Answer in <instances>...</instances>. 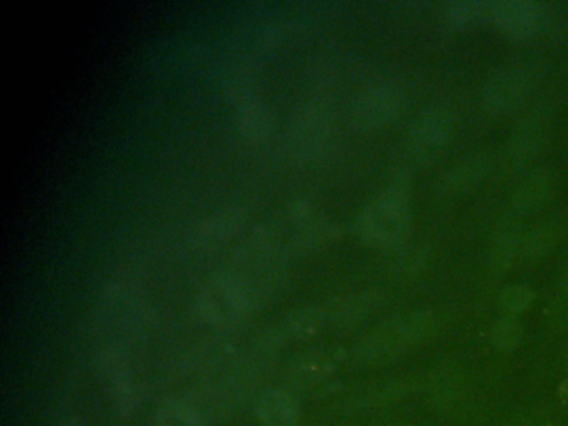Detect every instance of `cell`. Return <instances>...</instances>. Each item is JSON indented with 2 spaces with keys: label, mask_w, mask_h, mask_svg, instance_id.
<instances>
[{
  "label": "cell",
  "mask_w": 568,
  "mask_h": 426,
  "mask_svg": "<svg viewBox=\"0 0 568 426\" xmlns=\"http://www.w3.org/2000/svg\"><path fill=\"white\" fill-rule=\"evenodd\" d=\"M547 21L544 4L531 0H505L493 2L490 22L513 41L535 37Z\"/></svg>",
  "instance_id": "obj_7"
},
{
  "label": "cell",
  "mask_w": 568,
  "mask_h": 426,
  "mask_svg": "<svg viewBox=\"0 0 568 426\" xmlns=\"http://www.w3.org/2000/svg\"><path fill=\"white\" fill-rule=\"evenodd\" d=\"M522 325L515 316L503 315L502 318L497 320L492 328V344L493 347L502 351L515 350L522 341Z\"/></svg>",
  "instance_id": "obj_15"
},
{
  "label": "cell",
  "mask_w": 568,
  "mask_h": 426,
  "mask_svg": "<svg viewBox=\"0 0 568 426\" xmlns=\"http://www.w3.org/2000/svg\"><path fill=\"white\" fill-rule=\"evenodd\" d=\"M405 107V90L399 83L383 82L360 93L355 102L354 119L361 128L382 127L399 119Z\"/></svg>",
  "instance_id": "obj_6"
},
{
  "label": "cell",
  "mask_w": 568,
  "mask_h": 426,
  "mask_svg": "<svg viewBox=\"0 0 568 426\" xmlns=\"http://www.w3.org/2000/svg\"><path fill=\"white\" fill-rule=\"evenodd\" d=\"M548 119L550 112L547 107L542 105L516 125L509 147L510 158L516 170H531L547 138Z\"/></svg>",
  "instance_id": "obj_8"
},
{
  "label": "cell",
  "mask_w": 568,
  "mask_h": 426,
  "mask_svg": "<svg viewBox=\"0 0 568 426\" xmlns=\"http://www.w3.org/2000/svg\"><path fill=\"white\" fill-rule=\"evenodd\" d=\"M509 426H541L537 416L527 415L521 416V418L512 419Z\"/></svg>",
  "instance_id": "obj_18"
},
{
  "label": "cell",
  "mask_w": 568,
  "mask_h": 426,
  "mask_svg": "<svg viewBox=\"0 0 568 426\" xmlns=\"http://www.w3.org/2000/svg\"><path fill=\"white\" fill-rule=\"evenodd\" d=\"M412 225L409 192L402 186L390 187L374 199L358 217L364 240L379 247H397L405 240Z\"/></svg>",
  "instance_id": "obj_2"
},
{
  "label": "cell",
  "mask_w": 568,
  "mask_h": 426,
  "mask_svg": "<svg viewBox=\"0 0 568 426\" xmlns=\"http://www.w3.org/2000/svg\"><path fill=\"white\" fill-rule=\"evenodd\" d=\"M455 119L447 107H428L413 119L405 142L406 164L422 167L431 164L450 144Z\"/></svg>",
  "instance_id": "obj_3"
},
{
  "label": "cell",
  "mask_w": 568,
  "mask_h": 426,
  "mask_svg": "<svg viewBox=\"0 0 568 426\" xmlns=\"http://www.w3.org/2000/svg\"><path fill=\"white\" fill-rule=\"evenodd\" d=\"M154 426H202V416L190 403L172 400L157 412Z\"/></svg>",
  "instance_id": "obj_14"
},
{
  "label": "cell",
  "mask_w": 568,
  "mask_h": 426,
  "mask_svg": "<svg viewBox=\"0 0 568 426\" xmlns=\"http://www.w3.org/2000/svg\"><path fill=\"white\" fill-rule=\"evenodd\" d=\"M247 309V293L238 283L222 280L205 290L200 300V312L215 324H229Z\"/></svg>",
  "instance_id": "obj_10"
},
{
  "label": "cell",
  "mask_w": 568,
  "mask_h": 426,
  "mask_svg": "<svg viewBox=\"0 0 568 426\" xmlns=\"http://www.w3.org/2000/svg\"><path fill=\"white\" fill-rule=\"evenodd\" d=\"M535 293L527 285H510L499 296L500 309L509 316H516L531 309Z\"/></svg>",
  "instance_id": "obj_16"
},
{
  "label": "cell",
  "mask_w": 568,
  "mask_h": 426,
  "mask_svg": "<svg viewBox=\"0 0 568 426\" xmlns=\"http://www.w3.org/2000/svg\"><path fill=\"white\" fill-rule=\"evenodd\" d=\"M534 69L512 66L493 74L482 89V105L493 115H509L521 109L535 87Z\"/></svg>",
  "instance_id": "obj_4"
},
{
  "label": "cell",
  "mask_w": 568,
  "mask_h": 426,
  "mask_svg": "<svg viewBox=\"0 0 568 426\" xmlns=\"http://www.w3.org/2000/svg\"><path fill=\"white\" fill-rule=\"evenodd\" d=\"M63 426H83V423L80 419H69V422L64 423Z\"/></svg>",
  "instance_id": "obj_19"
},
{
  "label": "cell",
  "mask_w": 568,
  "mask_h": 426,
  "mask_svg": "<svg viewBox=\"0 0 568 426\" xmlns=\"http://www.w3.org/2000/svg\"><path fill=\"white\" fill-rule=\"evenodd\" d=\"M255 412L264 426H297L299 423V403L283 390L264 392L258 396Z\"/></svg>",
  "instance_id": "obj_11"
},
{
  "label": "cell",
  "mask_w": 568,
  "mask_h": 426,
  "mask_svg": "<svg viewBox=\"0 0 568 426\" xmlns=\"http://www.w3.org/2000/svg\"><path fill=\"white\" fill-rule=\"evenodd\" d=\"M561 228L557 221L542 222L528 232L524 240V257L531 260L545 257L560 242Z\"/></svg>",
  "instance_id": "obj_13"
},
{
  "label": "cell",
  "mask_w": 568,
  "mask_h": 426,
  "mask_svg": "<svg viewBox=\"0 0 568 426\" xmlns=\"http://www.w3.org/2000/svg\"><path fill=\"white\" fill-rule=\"evenodd\" d=\"M490 172H492L490 155H472L438 177L434 186L435 193L441 197H458L474 192L489 179Z\"/></svg>",
  "instance_id": "obj_9"
},
{
  "label": "cell",
  "mask_w": 568,
  "mask_h": 426,
  "mask_svg": "<svg viewBox=\"0 0 568 426\" xmlns=\"http://www.w3.org/2000/svg\"><path fill=\"white\" fill-rule=\"evenodd\" d=\"M555 189H557V177L554 170L548 167L532 170L513 192L500 224L524 231L525 222L544 212L545 206L552 202Z\"/></svg>",
  "instance_id": "obj_5"
},
{
  "label": "cell",
  "mask_w": 568,
  "mask_h": 426,
  "mask_svg": "<svg viewBox=\"0 0 568 426\" xmlns=\"http://www.w3.org/2000/svg\"><path fill=\"white\" fill-rule=\"evenodd\" d=\"M328 426H334V425H328Z\"/></svg>",
  "instance_id": "obj_20"
},
{
  "label": "cell",
  "mask_w": 568,
  "mask_h": 426,
  "mask_svg": "<svg viewBox=\"0 0 568 426\" xmlns=\"http://www.w3.org/2000/svg\"><path fill=\"white\" fill-rule=\"evenodd\" d=\"M460 395V382L452 371H442L435 383L431 385V400L437 408L447 410L455 405Z\"/></svg>",
  "instance_id": "obj_17"
},
{
  "label": "cell",
  "mask_w": 568,
  "mask_h": 426,
  "mask_svg": "<svg viewBox=\"0 0 568 426\" xmlns=\"http://www.w3.org/2000/svg\"><path fill=\"white\" fill-rule=\"evenodd\" d=\"M492 5L493 2H482V0L452 2L445 8L442 18H444L445 25L455 31H461V29L474 27V25L490 21Z\"/></svg>",
  "instance_id": "obj_12"
},
{
  "label": "cell",
  "mask_w": 568,
  "mask_h": 426,
  "mask_svg": "<svg viewBox=\"0 0 568 426\" xmlns=\"http://www.w3.org/2000/svg\"><path fill=\"white\" fill-rule=\"evenodd\" d=\"M448 322L450 313L442 309L415 310L390 320L389 324L361 345L358 360L370 367L392 363L434 340L447 328Z\"/></svg>",
  "instance_id": "obj_1"
}]
</instances>
